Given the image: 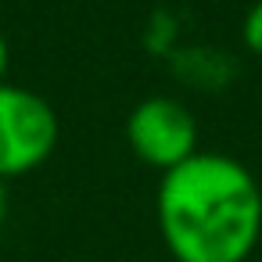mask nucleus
I'll return each mask as SVG.
<instances>
[{
	"label": "nucleus",
	"mask_w": 262,
	"mask_h": 262,
	"mask_svg": "<svg viewBox=\"0 0 262 262\" xmlns=\"http://www.w3.org/2000/svg\"><path fill=\"white\" fill-rule=\"evenodd\" d=\"M61 122L36 90L0 83V183L36 172L58 151Z\"/></svg>",
	"instance_id": "2"
},
{
	"label": "nucleus",
	"mask_w": 262,
	"mask_h": 262,
	"mask_svg": "<svg viewBox=\"0 0 262 262\" xmlns=\"http://www.w3.org/2000/svg\"><path fill=\"white\" fill-rule=\"evenodd\" d=\"M8 69H11V47H8V36L0 33V83H8Z\"/></svg>",
	"instance_id": "5"
},
{
	"label": "nucleus",
	"mask_w": 262,
	"mask_h": 262,
	"mask_svg": "<svg viewBox=\"0 0 262 262\" xmlns=\"http://www.w3.org/2000/svg\"><path fill=\"white\" fill-rule=\"evenodd\" d=\"M155 223L172 262H248L262 241V187L244 162L198 151L162 172Z\"/></svg>",
	"instance_id": "1"
},
{
	"label": "nucleus",
	"mask_w": 262,
	"mask_h": 262,
	"mask_svg": "<svg viewBox=\"0 0 262 262\" xmlns=\"http://www.w3.org/2000/svg\"><path fill=\"white\" fill-rule=\"evenodd\" d=\"M4 219H8V194H4V183H0V230H4Z\"/></svg>",
	"instance_id": "6"
},
{
	"label": "nucleus",
	"mask_w": 262,
	"mask_h": 262,
	"mask_svg": "<svg viewBox=\"0 0 262 262\" xmlns=\"http://www.w3.org/2000/svg\"><path fill=\"white\" fill-rule=\"evenodd\" d=\"M241 43H244L248 54L262 58V0H255L244 15V22H241Z\"/></svg>",
	"instance_id": "4"
},
{
	"label": "nucleus",
	"mask_w": 262,
	"mask_h": 262,
	"mask_svg": "<svg viewBox=\"0 0 262 262\" xmlns=\"http://www.w3.org/2000/svg\"><path fill=\"white\" fill-rule=\"evenodd\" d=\"M198 137H201V129H198L194 112L183 101L165 97V94L137 101L129 119H126L129 151L137 155V162H144L158 172H169L172 165L198 155L201 151Z\"/></svg>",
	"instance_id": "3"
}]
</instances>
